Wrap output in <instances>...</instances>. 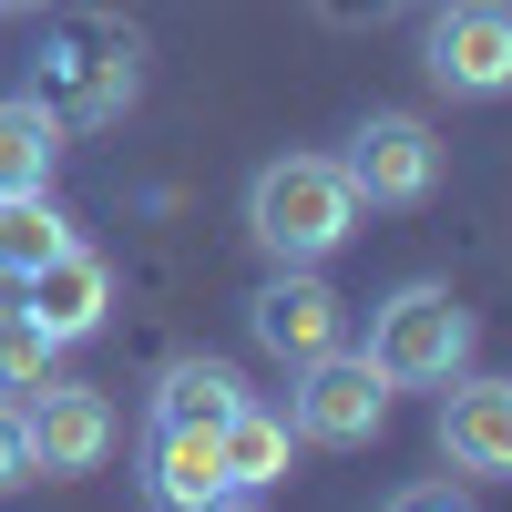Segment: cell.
<instances>
[{
    "label": "cell",
    "instance_id": "obj_1",
    "mask_svg": "<svg viewBox=\"0 0 512 512\" xmlns=\"http://www.w3.org/2000/svg\"><path fill=\"white\" fill-rule=\"evenodd\" d=\"M246 236L267 246V267H328L359 236V195L338 175V154H277L246 185Z\"/></svg>",
    "mask_w": 512,
    "mask_h": 512
},
{
    "label": "cell",
    "instance_id": "obj_2",
    "mask_svg": "<svg viewBox=\"0 0 512 512\" xmlns=\"http://www.w3.org/2000/svg\"><path fill=\"white\" fill-rule=\"evenodd\" d=\"M369 359H379L390 390H441V379L472 369V308L441 277H410L369 308Z\"/></svg>",
    "mask_w": 512,
    "mask_h": 512
},
{
    "label": "cell",
    "instance_id": "obj_3",
    "mask_svg": "<svg viewBox=\"0 0 512 512\" xmlns=\"http://www.w3.org/2000/svg\"><path fill=\"white\" fill-rule=\"evenodd\" d=\"M134 82H144V62H134V31L123 21H62L31 62V103L52 123H123Z\"/></svg>",
    "mask_w": 512,
    "mask_h": 512
},
{
    "label": "cell",
    "instance_id": "obj_4",
    "mask_svg": "<svg viewBox=\"0 0 512 512\" xmlns=\"http://www.w3.org/2000/svg\"><path fill=\"white\" fill-rule=\"evenodd\" d=\"M338 175H349V195L379 205V216H420V205L441 195V134L420 113H359Z\"/></svg>",
    "mask_w": 512,
    "mask_h": 512
},
{
    "label": "cell",
    "instance_id": "obj_5",
    "mask_svg": "<svg viewBox=\"0 0 512 512\" xmlns=\"http://www.w3.org/2000/svg\"><path fill=\"white\" fill-rule=\"evenodd\" d=\"M287 431L297 441H318V451H359L390 431V379H379L369 349H328L297 369V390H287Z\"/></svg>",
    "mask_w": 512,
    "mask_h": 512
},
{
    "label": "cell",
    "instance_id": "obj_6",
    "mask_svg": "<svg viewBox=\"0 0 512 512\" xmlns=\"http://www.w3.org/2000/svg\"><path fill=\"white\" fill-rule=\"evenodd\" d=\"M420 72L451 103H502L512 93V0H431Z\"/></svg>",
    "mask_w": 512,
    "mask_h": 512
},
{
    "label": "cell",
    "instance_id": "obj_7",
    "mask_svg": "<svg viewBox=\"0 0 512 512\" xmlns=\"http://www.w3.org/2000/svg\"><path fill=\"white\" fill-rule=\"evenodd\" d=\"M21 441H31V472L41 482H82V472L113 461L123 420H113L103 390H82V379H41V390H21Z\"/></svg>",
    "mask_w": 512,
    "mask_h": 512
},
{
    "label": "cell",
    "instance_id": "obj_8",
    "mask_svg": "<svg viewBox=\"0 0 512 512\" xmlns=\"http://www.w3.org/2000/svg\"><path fill=\"white\" fill-rule=\"evenodd\" d=\"M246 328H256V349L287 359V369H308L328 349H349V297H338L318 267H277L267 287L246 297Z\"/></svg>",
    "mask_w": 512,
    "mask_h": 512
},
{
    "label": "cell",
    "instance_id": "obj_9",
    "mask_svg": "<svg viewBox=\"0 0 512 512\" xmlns=\"http://www.w3.org/2000/svg\"><path fill=\"white\" fill-rule=\"evenodd\" d=\"M431 441L451 472H472V482H512V379H441V420H431Z\"/></svg>",
    "mask_w": 512,
    "mask_h": 512
},
{
    "label": "cell",
    "instance_id": "obj_10",
    "mask_svg": "<svg viewBox=\"0 0 512 512\" xmlns=\"http://www.w3.org/2000/svg\"><path fill=\"white\" fill-rule=\"evenodd\" d=\"M11 287H21V308L41 318V338H62V349H72V338H93V328L113 318V267H103L82 236L52 246V256H41L31 277H11Z\"/></svg>",
    "mask_w": 512,
    "mask_h": 512
},
{
    "label": "cell",
    "instance_id": "obj_11",
    "mask_svg": "<svg viewBox=\"0 0 512 512\" xmlns=\"http://www.w3.org/2000/svg\"><path fill=\"white\" fill-rule=\"evenodd\" d=\"M144 502H154V512H216V502H236L216 431H175V420H144Z\"/></svg>",
    "mask_w": 512,
    "mask_h": 512
},
{
    "label": "cell",
    "instance_id": "obj_12",
    "mask_svg": "<svg viewBox=\"0 0 512 512\" xmlns=\"http://www.w3.org/2000/svg\"><path fill=\"white\" fill-rule=\"evenodd\" d=\"M236 400H246V379H236L226 359H164L144 420H175V431H226V410H236Z\"/></svg>",
    "mask_w": 512,
    "mask_h": 512
},
{
    "label": "cell",
    "instance_id": "obj_13",
    "mask_svg": "<svg viewBox=\"0 0 512 512\" xmlns=\"http://www.w3.org/2000/svg\"><path fill=\"white\" fill-rule=\"evenodd\" d=\"M216 451H226V482H236V492H267V482H287L297 431H287V410L236 400V410H226V431H216Z\"/></svg>",
    "mask_w": 512,
    "mask_h": 512
},
{
    "label": "cell",
    "instance_id": "obj_14",
    "mask_svg": "<svg viewBox=\"0 0 512 512\" xmlns=\"http://www.w3.org/2000/svg\"><path fill=\"white\" fill-rule=\"evenodd\" d=\"M52 164H62V123L31 93H0V195H52Z\"/></svg>",
    "mask_w": 512,
    "mask_h": 512
},
{
    "label": "cell",
    "instance_id": "obj_15",
    "mask_svg": "<svg viewBox=\"0 0 512 512\" xmlns=\"http://www.w3.org/2000/svg\"><path fill=\"white\" fill-rule=\"evenodd\" d=\"M52 246H72V226L52 216V195H0V277H31Z\"/></svg>",
    "mask_w": 512,
    "mask_h": 512
},
{
    "label": "cell",
    "instance_id": "obj_16",
    "mask_svg": "<svg viewBox=\"0 0 512 512\" xmlns=\"http://www.w3.org/2000/svg\"><path fill=\"white\" fill-rule=\"evenodd\" d=\"M52 359H62V338H41V318L21 308V297H0V400L41 390V379H52Z\"/></svg>",
    "mask_w": 512,
    "mask_h": 512
},
{
    "label": "cell",
    "instance_id": "obj_17",
    "mask_svg": "<svg viewBox=\"0 0 512 512\" xmlns=\"http://www.w3.org/2000/svg\"><path fill=\"white\" fill-rule=\"evenodd\" d=\"M379 512H482V502L461 492V482H400V492L379 502Z\"/></svg>",
    "mask_w": 512,
    "mask_h": 512
},
{
    "label": "cell",
    "instance_id": "obj_18",
    "mask_svg": "<svg viewBox=\"0 0 512 512\" xmlns=\"http://www.w3.org/2000/svg\"><path fill=\"white\" fill-rule=\"evenodd\" d=\"M31 482V441H21V400H0V492Z\"/></svg>",
    "mask_w": 512,
    "mask_h": 512
},
{
    "label": "cell",
    "instance_id": "obj_19",
    "mask_svg": "<svg viewBox=\"0 0 512 512\" xmlns=\"http://www.w3.org/2000/svg\"><path fill=\"white\" fill-rule=\"evenodd\" d=\"M31 11H52V0H0V21H31Z\"/></svg>",
    "mask_w": 512,
    "mask_h": 512
},
{
    "label": "cell",
    "instance_id": "obj_20",
    "mask_svg": "<svg viewBox=\"0 0 512 512\" xmlns=\"http://www.w3.org/2000/svg\"><path fill=\"white\" fill-rule=\"evenodd\" d=\"M216 512H256V502H246V492H236V502H216Z\"/></svg>",
    "mask_w": 512,
    "mask_h": 512
}]
</instances>
